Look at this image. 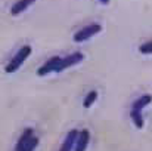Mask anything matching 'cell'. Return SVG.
Instances as JSON below:
<instances>
[{
  "mask_svg": "<svg viewBox=\"0 0 152 151\" xmlns=\"http://www.w3.org/2000/svg\"><path fill=\"white\" fill-rule=\"evenodd\" d=\"M31 52H33V48L30 46V45H24L21 49L18 50L13 56H12V59L6 64V67H4V71L7 73V74H12V73H15V71H18L19 68H21V65L27 61V58L31 55Z\"/></svg>",
  "mask_w": 152,
  "mask_h": 151,
  "instance_id": "obj_1",
  "label": "cell"
},
{
  "mask_svg": "<svg viewBox=\"0 0 152 151\" xmlns=\"http://www.w3.org/2000/svg\"><path fill=\"white\" fill-rule=\"evenodd\" d=\"M102 31V25L101 24H98V22H93V24H89V25H86V27H83V28H80L75 34H74V42H77V43H81V42H86V40H89V39H92L95 34H98V33H101Z\"/></svg>",
  "mask_w": 152,
  "mask_h": 151,
  "instance_id": "obj_2",
  "label": "cell"
},
{
  "mask_svg": "<svg viewBox=\"0 0 152 151\" xmlns=\"http://www.w3.org/2000/svg\"><path fill=\"white\" fill-rule=\"evenodd\" d=\"M83 59H84V55L81 52H72L71 55H68L65 58H61V61H59L55 73H61V71H64V70H66L69 67H74V65L80 64Z\"/></svg>",
  "mask_w": 152,
  "mask_h": 151,
  "instance_id": "obj_3",
  "label": "cell"
},
{
  "mask_svg": "<svg viewBox=\"0 0 152 151\" xmlns=\"http://www.w3.org/2000/svg\"><path fill=\"white\" fill-rule=\"evenodd\" d=\"M90 142V130L89 129H83L78 130L75 142H74V151H86Z\"/></svg>",
  "mask_w": 152,
  "mask_h": 151,
  "instance_id": "obj_4",
  "label": "cell"
},
{
  "mask_svg": "<svg viewBox=\"0 0 152 151\" xmlns=\"http://www.w3.org/2000/svg\"><path fill=\"white\" fill-rule=\"evenodd\" d=\"M59 61H61V56H52L50 59H48V61L37 70V74H39V76H48L49 73L56 70Z\"/></svg>",
  "mask_w": 152,
  "mask_h": 151,
  "instance_id": "obj_5",
  "label": "cell"
},
{
  "mask_svg": "<svg viewBox=\"0 0 152 151\" xmlns=\"http://www.w3.org/2000/svg\"><path fill=\"white\" fill-rule=\"evenodd\" d=\"M36 135H34V130L31 129V127H27L22 133H21V136H19V139H18V142H16V147H15V151H21L33 138H34Z\"/></svg>",
  "mask_w": 152,
  "mask_h": 151,
  "instance_id": "obj_6",
  "label": "cell"
},
{
  "mask_svg": "<svg viewBox=\"0 0 152 151\" xmlns=\"http://www.w3.org/2000/svg\"><path fill=\"white\" fill-rule=\"evenodd\" d=\"M34 1H36V0H18L16 3L12 4V7H10V15H12V16H16V15L22 13V12L27 10Z\"/></svg>",
  "mask_w": 152,
  "mask_h": 151,
  "instance_id": "obj_7",
  "label": "cell"
},
{
  "mask_svg": "<svg viewBox=\"0 0 152 151\" xmlns=\"http://www.w3.org/2000/svg\"><path fill=\"white\" fill-rule=\"evenodd\" d=\"M77 133H78V130H77V129L69 130V132L66 133V136H65V139H64V142H62V145H61L59 151H71L72 150V148H74L75 138H77Z\"/></svg>",
  "mask_w": 152,
  "mask_h": 151,
  "instance_id": "obj_8",
  "label": "cell"
},
{
  "mask_svg": "<svg viewBox=\"0 0 152 151\" xmlns=\"http://www.w3.org/2000/svg\"><path fill=\"white\" fill-rule=\"evenodd\" d=\"M152 101V95L151 94H146V95H142V96H139L137 99L133 101V104H132V110H136V111H142L146 105H149Z\"/></svg>",
  "mask_w": 152,
  "mask_h": 151,
  "instance_id": "obj_9",
  "label": "cell"
},
{
  "mask_svg": "<svg viewBox=\"0 0 152 151\" xmlns=\"http://www.w3.org/2000/svg\"><path fill=\"white\" fill-rule=\"evenodd\" d=\"M130 119L133 120V123L136 124V127H137V129H142V127H143V124H145V120H143L142 111L132 110V111H130Z\"/></svg>",
  "mask_w": 152,
  "mask_h": 151,
  "instance_id": "obj_10",
  "label": "cell"
},
{
  "mask_svg": "<svg viewBox=\"0 0 152 151\" xmlns=\"http://www.w3.org/2000/svg\"><path fill=\"white\" fill-rule=\"evenodd\" d=\"M98 99V92L96 91H90L87 95H86V98L83 99V107L84 108H90L95 102Z\"/></svg>",
  "mask_w": 152,
  "mask_h": 151,
  "instance_id": "obj_11",
  "label": "cell"
},
{
  "mask_svg": "<svg viewBox=\"0 0 152 151\" xmlns=\"http://www.w3.org/2000/svg\"><path fill=\"white\" fill-rule=\"evenodd\" d=\"M139 52H140V53H145V55H151L152 53V40L143 43V45H140V46H139Z\"/></svg>",
  "mask_w": 152,
  "mask_h": 151,
  "instance_id": "obj_12",
  "label": "cell"
},
{
  "mask_svg": "<svg viewBox=\"0 0 152 151\" xmlns=\"http://www.w3.org/2000/svg\"><path fill=\"white\" fill-rule=\"evenodd\" d=\"M37 145H39V138L34 136V138H33V139H31V141H30V142H28V144H27L21 151H34Z\"/></svg>",
  "mask_w": 152,
  "mask_h": 151,
  "instance_id": "obj_13",
  "label": "cell"
},
{
  "mask_svg": "<svg viewBox=\"0 0 152 151\" xmlns=\"http://www.w3.org/2000/svg\"><path fill=\"white\" fill-rule=\"evenodd\" d=\"M99 1H101L102 4H108L109 3V0H99Z\"/></svg>",
  "mask_w": 152,
  "mask_h": 151,
  "instance_id": "obj_14",
  "label": "cell"
}]
</instances>
